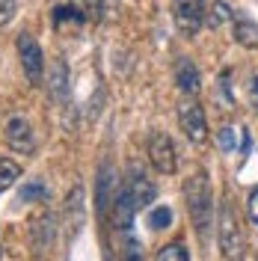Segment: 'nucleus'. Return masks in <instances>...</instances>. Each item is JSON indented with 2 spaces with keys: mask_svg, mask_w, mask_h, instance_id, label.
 <instances>
[{
  "mask_svg": "<svg viewBox=\"0 0 258 261\" xmlns=\"http://www.w3.org/2000/svg\"><path fill=\"white\" fill-rule=\"evenodd\" d=\"M217 241H220V255L223 261H241L243 249H246V238H243V226L238 208L231 202V196L220 202V214H217Z\"/></svg>",
  "mask_w": 258,
  "mask_h": 261,
  "instance_id": "nucleus-1",
  "label": "nucleus"
},
{
  "mask_svg": "<svg viewBox=\"0 0 258 261\" xmlns=\"http://www.w3.org/2000/svg\"><path fill=\"white\" fill-rule=\"evenodd\" d=\"M184 199H187V214H190V220H193L199 238L208 241L214 196H211V181H208L205 172H196L193 178H187V184H184Z\"/></svg>",
  "mask_w": 258,
  "mask_h": 261,
  "instance_id": "nucleus-2",
  "label": "nucleus"
},
{
  "mask_svg": "<svg viewBox=\"0 0 258 261\" xmlns=\"http://www.w3.org/2000/svg\"><path fill=\"white\" fill-rule=\"evenodd\" d=\"M178 125H181V130H184V137H187L190 143H196V146H202V143L208 140L205 107H202L193 95L181 98V104H178Z\"/></svg>",
  "mask_w": 258,
  "mask_h": 261,
  "instance_id": "nucleus-3",
  "label": "nucleus"
},
{
  "mask_svg": "<svg viewBox=\"0 0 258 261\" xmlns=\"http://www.w3.org/2000/svg\"><path fill=\"white\" fill-rule=\"evenodd\" d=\"M172 21L181 36H196L205 24V0H172Z\"/></svg>",
  "mask_w": 258,
  "mask_h": 261,
  "instance_id": "nucleus-4",
  "label": "nucleus"
},
{
  "mask_svg": "<svg viewBox=\"0 0 258 261\" xmlns=\"http://www.w3.org/2000/svg\"><path fill=\"white\" fill-rule=\"evenodd\" d=\"M122 190L128 193L134 211L148 208V205L154 202V196H158V187L151 184V178H145V172L140 169V166H131L128 169V178H125V184H122Z\"/></svg>",
  "mask_w": 258,
  "mask_h": 261,
  "instance_id": "nucleus-5",
  "label": "nucleus"
},
{
  "mask_svg": "<svg viewBox=\"0 0 258 261\" xmlns=\"http://www.w3.org/2000/svg\"><path fill=\"white\" fill-rule=\"evenodd\" d=\"M15 45H18V60H21V68H24L27 81L39 83L42 81V71H45V54L39 48V42L33 39L30 33H21Z\"/></svg>",
  "mask_w": 258,
  "mask_h": 261,
  "instance_id": "nucleus-6",
  "label": "nucleus"
},
{
  "mask_svg": "<svg viewBox=\"0 0 258 261\" xmlns=\"http://www.w3.org/2000/svg\"><path fill=\"white\" fill-rule=\"evenodd\" d=\"M148 161H151V166L161 172V175H172L175 172V146H172V140H169V134H151L148 137Z\"/></svg>",
  "mask_w": 258,
  "mask_h": 261,
  "instance_id": "nucleus-7",
  "label": "nucleus"
},
{
  "mask_svg": "<svg viewBox=\"0 0 258 261\" xmlns=\"http://www.w3.org/2000/svg\"><path fill=\"white\" fill-rule=\"evenodd\" d=\"M6 146L18 154H33L36 151V137H33V128L24 116H12L6 122Z\"/></svg>",
  "mask_w": 258,
  "mask_h": 261,
  "instance_id": "nucleus-8",
  "label": "nucleus"
},
{
  "mask_svg": "<svg viewBox=\"0 0 258 261\" xmlns=\"http://www.w3.org/2000/svg\"><path fill=\"white\" fill-rule=\"evenodd\" d=\"M116 175H113V166L110 163H101V169H98V184H95V211H98V220H104L107 217V208L113 205L116 199Z\"/></svg>",
  "mask_w": 258,
  "mask_h": 261,
  "instance_id": "nucleus-9",
  "label": "nucleus"
},
{
  "mask_svg": "<svg viewBox=\"0 0 258 261\" xmlns=\"http://www.w3.org/2000/svg\"><path fill=\"white\" fill-rule=\"evenodd\" d=\"M175 83H178V89L184 92V95H196L199 92V68H196L187 57H181L175 63Z\"/></svg>",
  "mask_w": 258,
  "mask_h": 261,
  "instance_id": "nucleus-10",
  "label": "nucleus"
},
{
  "mask_svg": "<svg viewBox=\"0 0 258 261\" xmlns=\"http://www.w3.org/2000/svg\"><path fill=\"white\" fill-rule=\"evenodd\" d=\"M33 249H36V255H42V252H48L50 249V241H54V217L45 214V217H36L33 220Z\"/></svg>",
  "mask_w": 258,
  "mask_h": 261,
  "instance_id": "nucleus-11",
  "label": "nucleus"
},
{
  "mask_svg": "<svg viewBox=\"0 0 258 261\" xmlns=\"http://www.w3.org/2000/svg\"><path fill=\"white\" fill-rule=\"evenodd\" d=\"M50 95L57 98L60 104L68 101V68H65L63 60H54V68H50Z\"/></svg>",
  "mask_w": 258,
  "mask_h": 261,
  "instance_id": "nucleus-12",
  "label": "nucleus"
},
{
  "mask_svg": "<svg viewBox=\"0 0 258 261\" xmlns=\"http://www.w3.org/2000/svg\"><path fill=\"white\" fill-rule=\"evenodd\" d=\"M235 42L243 48H258V24H252L249 18H238L235 21Z\"/></svg>",
  "mask_w": 258,
  "mask_h": 261,
  "instance_id": "nucleus-13",
  "label": "nucleus"
},
{
  "mask_svg": "<svg viewBox=\"0 0 258 261\" xmlns=\"http://www.w3.org/2000/svg\"><path fill=\"white\" fill-rule=\"evenodd\" d=\"M83 18H86V15L78 12V6H74V3H63V6H57V9H54V24H57V27H63L65 21L78 27V24H83Z\"/></svg>",
  "mask_w": 258,
  "mask_h": 261,
  "instance_id": "nucleus-14",
  "label": "nucleus"
},
{
  "mask_svg": "<svg viewBox=\"0 0 258 261\" xmlns=\"http://www.w3.org/2000/svg\"><path fill=\"white\" fill-rule=\"evenodd\" d=\"M18 178H21V166L15 161H9V158H0V193L9 190Z\"/></svg>",
  "mask_w": 258,
  "mask_h": 261,
  "instance_id": "nucleus-15",
  "label": "nucleus"
},
{
  "mask_svg": "<svg viewBox=\"0 0 258 261\" xmlns=\"http://www.w3.org/2000/svg\"><path fill=\"white\" fill-rule=\"evenodd\" d=\"M231 9H228L226 3H223V0H214V3H211V9L208 12H205V24H208V27H220V24H226V21H231Z\"/></svg>",
  "mask_w": 258,
  "mask_h": 261,
  "instance_id": "nucleus-16",
  "label": "nucleus"
},
{
  "mask_svg": "<svg viewBox=\"0 0 258 261\" xmlns=\"http://www.w3.org/2000/svg\"><path fill=\"white\" fill-rule=\"evenodd\" d=\"M154 261H190V255H187V249H184V244H178V241H172V244H166L154 255Z\"/></svg>",
  "mask_w": 258,
  "mask_h": 261,
  "instance_id": "nucleus-17",
  "label": "nucleus"
},
{
  "mask_svg": "<svg viewBox=\"0 0 258 261\" xmlns=\"http://www.w3.org/2000/svg\"><path fill=\"white\" fill-rule=\"evenodd\" d=\"M148 226L154 228V231H161V228H169V226H172V211H169L166 205H158V208H151V214H148Z\"/></svg>",
  "mask_w": 258,
  "mask_h": 261,
  "instance_id": "nucleus-18",
  "label": "nucleus"
},
{
  "mask_svg": "<svg viewBox=\"0 0 258 261\" xmlns=\"http://www.w3.org/2000/svg\"><path fill=\"white\" fill-rule=\"evenodd\" d=\"M45 196H48L45 181H27V184H21V202H36V199H45Z\"/></svg>",
  "mask_w": 258,
  "mask_h": 261,
  "instance_id": "nucleus-19",
  "label": "nucleus"
},
{
  "mask_svg": "<svg viewBox=\"0 0 258 261\" xmlns=\"http://www.w3.org/2000/svg\"><path fill=\"white\" fill-rule=\"evenodd\" d=\"M217 143H220V148H223V151H235V146H238V130L231 128V125L220 128V137H217Z\"/></svg>",
  "mask_w": 258,
  "mask_h": 261,
  "instance_id": "nucleus-20",
  "label": "nucleus"
},
{
  "mask_svg": "<svg viewBox=\"0 0 258 261\" xmlns=\"http://www.w3.org/2000/svg\"><path fill=\"white\" fill-rule=\"evenodd\" d=\"M15 9H18L15 0H0V24H9L15 18Z\"/></svg>",
  "mask_w": 258,
  "mask_h": 261,
  "instance_id": "nucleus-21",
  "label": "nucleus"
},
{
  "mask_svg": "<svg viewBox=\"0 0 258 261\" xmlns=\"http://www.w3.org/2000/svg\"><path fill=\"white\" fill-rule=\"evenodd\" d=\"M246 211H249V220L258 226V187H252L249 193V202H246Z\"/></svg>",
  "mask_w": 258,
  "mask_h": 261,
  "instance_id": "nucleus-22",
  "label": "nucleus"
},
{
  "mask_svg": "<svg viewBox=\"0 0 258 261\" xmlns=\"http://www.w3.org/2000/svg\"><path fill=\"white\" fill-rule=\"evenodd\" d=\"M86 12L92 18H101V12H104V0H86Z\"/></svg>",
  "mask_w": 258,
  "mask_h": 261,
  "instance_id": "nucleus-23",
  "label": "nucleus"
},
{
  "mask_svg": "<svg viewBox=\"0 0 258 261\" xmlns=\"http://www.w3.org/2000/svg\"><path fill=\"white\" fill-rule=\"evenodd\" d=\"M249 104H252V110L258 113V77L249 81Z\"/></svg>",
  "mask_w": 258,
  "mask_h": 261,
  "instance_id": "nucleus-24",
  "label": "nucleus"
}]
</instances>
